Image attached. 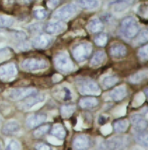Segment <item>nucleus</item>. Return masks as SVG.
Masks as SVG:
<instances>
[{
	"instance_id": "9d476101",
	"label": "nucleus",
	"mask_w": 148,
	"mask_h": 150,
	"mask_svg": "<svg viewBox=\"0 0 148 150\" xmlns=\"http://www.w3.org/2000/svg\"><path fill=\"white\" fill-rule=\"evenodd\" d=\"M130 122L135 131H145L148 127V122L141 114H134L130 117Z\"/></svg>"
},
{
	"instance_id": "4be33fe9",
	"label": "nucleus",
	"mask_w": 148,
	"mask_h": 150,
	"mask_svg": "<svg viewBox=\"0 0 148 150\" xmlns=\"http://www.w3.org/2000/svg\"><path fill=\"white\" fill-rule=\"evenodd\" d=\"M135 140L136 142L145 147H147L148 145V132L145 131H135Z\"/></svg>"
},
{
	"instance_id": "ea45409f",
	"label": "nucleus",
	"mask_w": 148,
	"mask_h": 150,
	"mask_svg": "<svg viewBox=\"0 0 148 150\" xmlns=\"http://www.w3.org/2000/svg\"><path fill=\"white\" fill-rule=\"evenodd\" d=\"M64 91L65 92L64 100H71L72 99V93H71V91H70V90L68 88L65 87H64Z\"/></svg>"
},
{
	"instance_id": "393cba45",
	"label": "nucleus",
	"mask_w": 148,
	"mask_h": 150,
	"mask_svg": "<svg viewBox=\"0 0 148 150\" xmlns=\"http://www.w3.org/2000/svg\"><path fill=\"white\" fill-rule=\"evenodd\" d=\"M76 2L80 7L85 9H95L100 6L98 0H76Z\"/></svg>"
},
{
	"instance_id": "a211bd4d",
	"label": "nucleus",
	"mask_w": 148,
	"mask_h": 150,
	"mask_svg": "<svg viewBox=\"0 0 148 150\" xmlns=\"http://www.w3.org/2000/svg\"><path fill=\"white\" fill-rule=\"evenodd\" d=\"M127 49L125 45L122 44H115L111 46L110 54L115 58H120L126 56Z\"/></svg>"
},
{
	"instance_id": "0eeeda50",
	"label": "nucleus",
	"mask_w": 148,
	"mask_h": 150,
	"mask_svg": "<svg viewBox=\"0 0 148 150\" xmlns=\"http://www.w3.org/2000/svg\"><path fill=\"white\" fill-rule=\"evenodd\" d=\"M129 142L128 137L125 136H116L110 138L103 143L107 150H118L127 146Z\"/></svg>"
},
{
	"instance_id": "72a5a7b5",
	"label": "nucleus",
	"mask_w": 148,
	"mask_h": 150,
	"mask_svg": "<svg viewBox=\"0 0 148 150\" xmlns=\"http://www.w3.org/2000/svg\"><path fill=\"white\" fill-rule=\"evenodd\" d=\"M20 144L18 140L15 139L11 140L6 146V150H20Z\"/></svg>"
},
{
	"instance_id": "39448f33",
	"label": "nucleus",
	"mask_w": 148,
	"mask_h": 150,
	"mask_svg": "<svg viewBox=\"0 0 148 150\" xmlns=\"http://www.w3.org/2000/svg\"><path fill=\"white\" fill-rule=\"evenodd\" d=\"M37 94L38 90L34 88H16L9 90L7 93V97L13 100H20Z\"/></svg>"
},
{
	"instance_id": "c03bdc74",
	"label": "nucleus",
	"mask_w": 148,
	"mask_h": 150,
	"mask_svg": "<svg viewBox=\"0 0 148 150\" xmlns=\"http://www.w3.org/2000/svg\"><path fill=\"white\" fill-rule=\"evenodd\" d=\"M62 76L58 74H56L53 77V80L54 82H58L60 81L62 79Z\"/></svg>"
},
{
	"instance_id": "f704fd0d",
	"label": "nucleus",
	"mask_w": 148,
	"mask_h": 150,
	"mask_svg": "<svg viewBox=\"0 0 148 150\" xmlns=\"http://www.w3.org/2000/svg\"><path fill=\"white\" fill-rule=\"evenodd\" d=\"M11 57V52L8 48H0V61L6 60Z\"/></svg>"
},
{
	"instance_id": "4c0bfd02",
	"label": "nucleus",
	"mask_w": 148,
	"mask_h": 150,
	"mask_svg": "<svg viewBox=\"0 0 148 150\" xmlns=\"http://www.w3.org/2000/svg\"><path fill=\"white\" fill-rule=\"evenodd\" d=\"M60 1L61 0H48L46 2V6L48 8L53 9L59 5Z\"/></svg>"
},
{
	"instance_id": "49530a36",
	"label": "nucleus",
	"mask_w": 148,
	"mask_h": 150,
	"mask_svg": "<svg viewBox=\"0 0 148 150\" xmlns=\"http://www.w3.org/2000/svg\"><path fill=\"white\" fill-rule=\"evenodd\" d=\"M145 95H146V96H148V89H147V88L145 90Z\"/></svg>"
},
{
	"instance_id": "412c9836",
	"label": "nucleus",
	"mask_w": 148,
	"mask_h": 150,
	"mask_svg": "<svg viewBox=\"0 0 148 150\" xmlns=\"http://www.w3.org/2000/svg\"><path fill=\"white\" fill-rule=\"evenodd\" d=\"M98 104V100L93 97L84 98L80 99L79 102V106L82 109L92 108L97 106Z\"/></svg>"
},
{
	"instance_id": "bb28decb",
	"label": "nucleus",
	"mask_w": 148,
	"mask_h": 150,
	"mask_svg": "<svg viewBox=\"0 0 148 150\" xmlns=\"http://www.w3.org/2000/svg\"><path fill=\"white\" fill-rule=\"evenodd\" d=\"M129 127V121L127 120H119L114 122L113 128L116 132L122 133L126 131Z\"/></svg>"
},
{
	"instance_id": "c9c22d12",
	"label": "nucleus",
	"mask_w": 148,
	"mask_h": 150,
	"mask_svg": "<svg viewBox=\"0 0 148 150\" xmlns=\"http://www.w3.org/2000/svg\"><path fill=\"white\" fill-rule=\"evenodd\" d=\"M138 55L141 60L144 61L148 60V45H145L139 49L138 51Z\"/></svg>"
},
{
	"instance_id": "58836bf2",
	"label": "nucleus",
	"mask_w": 148,
	"mask_h": 150,
	"mask_svg": "<svg viewBox=\"0 0 148 150\" xmlns=\"http://www.w3.org/2000/svg\"><path fill=\"white\" fill-rule=\"evenodd\" d=\"M37 150H52V148L44 143L37 144L36 146Z\"/></svg>"
},
{
	"instance_id": "f8f14e48",
	"label": "nucleus",
	"mask_w": 148,
	"mask_h": 150,
	"mask_svg": "<svg viewBox=\"0 0 148 150\" xmlns=\"http://www.w3.org/2000/svg\"><path fill=\"white\" fill-rule=\"evenodd\" d=\"M47 115L45 114L39 113L29 115L26 119V125L29 128H35L46 120Z\"/></svg>"
},
{
	"instance_id": "6ab92c4d",
	"label": "nucleus",
	"mask_w": 148,
	"mask_h": 150,
	"mask_svg": "<svg viewBox=\"0 0 148 150\" xmlns=\"http://www.w3.org/2000/svg\"><path fill=\"white\" fill-rule=\"evenodd\" d=\"M45 99V95L37 94L33 96H30V98L27 99L23 105V106L26 109L31 108L37 104L43 102Z\"/></svg>"
},
{
	"instance_id": "9b49d317",
	"label": "nucleus",
	"mask_w": 148,
	"mask_h": 150,
	"mask_svg": "<svg viewBox=\"0 0 148 150\" xmlns=\"http://www.w3.org/2000/svg\"><path fill=\"white\" fill-rule=\"evenodd\" d=\"M73 144L76 150H85L91 146L92 141L89 136L79 134L74 138Z\"/></svg>"
},
{
	"instance_id": "2f4dec72",
	"label": "nucleus",
	"mask_w": 148,
	"mask_h": 150,
	"mask_svg": "<svg viewBox=\"0 0 148 150\" xmlns=\"http://www.w3.org/2000/svg\"><path fill=\"white\" fill-rule=\"evenodd\" d=\"M94 42L98 46L104 47L107 44L108 37L105 34H100L95 38Z\"/></svg>"
},
{
	"instance_id": "f257e3e1",
	"label": "nucleus",
	"mask_w": 148,
	"mask_h": 150,
	"mask_svg": "<svg viewBox=\"0 0 148 150\" xmlns=\"http://www.w3.org/2000/svg\"><path fill=\"white\" fill-rule=\"evenodd\" d=\"M56 68L64 73H69L74 69L75 66L68 53L64 52L58 53L54 59Z\"/></svg>"
},
{
	"instance_id": "c756f323",
	"label": "nucleus",
	"mask_w": 148,
	"mask_h": 150,
	"mask_svg": "<svg viewBox=\"0 0 148 150\" xmlns=\"http://www.w3.org/2000/svg\"><path fill=\"white\" fill-rule=\"evenodd\" d=\"M48 12L42 7H38L33 11L34 16L38 20H43L48 16Z\"/></svg>"
},
{
	"instance_id": "37998d69",
	"label": "nucleus",
	"mask_w": 148,
	"mask_h": 150,
	"mask_svg": "<svg viewBox=\"0 0 148 150\" xmlns=\"http://www.w3.org/2000/svg\"><path fill=\"white\" fill-rule=\"evenodd\" d=\"M112 131V128H111V127L110 125H107L106 126L104 127H102L101 128V131L102 133H104V132H106L105 134H109Z\"/></svg>"
},
{
	"instance_id": "20e7f679",
	"label": "nucleus",
	"mask_w": 148,
	"mask_h": 150,
	"mask_svg": "<svg viewBox=\"0 0 148 150\" xmlns=\"http://www.w3.org/2000/svg\"><path fill=\"white\" fill-rule=\"evenodd\" d=\"M78 7L73 4H68L61 6L53 13L52 17L60 20H66L72 18L77 13Z\"/></svg>"
},
{
	"instance_id": "aec40b11",
	"label": "nucleus",
	"mask_w": 148,
	"mask_h": 150,
	"mask_svg": "<svg viewBox=\"0 0 148 150\" xmlns=\"http://www.w3.org/2000/svg\"><path fill=\"white\" fill-rule=\"evenodd\" d=\"M104 28V24L100 19H93L88 23V29L92 33L102 31Z\"/></svg>"
},
{
	"instance_id": "7c9ffc66",
	"label": "nucleus",
	"mask_w": 148,
	"mask_h": 150,
	"mask_svg": "<svg viewBox=\"0 0 148 150\" xmlns=\"http://www.w3.org/2000/svg\"><path fill=\"white\" fill-rule=\"evenodd\" d=\"M14 20L11 17L0 15V27H9L14 24Z\"/></svg>"
},
{
	"instance_id": "1a4fd4ad",
	"label": "nucleus",
	"mask_w": 148,
	"mask_h": 150,
	"mask_svg": "<svg viewBox=\"0 0 148 150\" xmlns=\"http://www.w3.org/2000/svg\"><path fill=\"white\" fill-rule=\"evenodd\" d=\"M18 74L16 66L14 63H9L0 67V79L8 80L15 77Z\"/></svg>"
},
{
	"instance_id": "6e6552de",
	"label": "nucleus",
	"mask_w": 148,
	"mask_h": 150,
	"mask_svg": "<svg viewBox=\"0 0 148 150\" xmlns=\"http://www.w3.org/2000/svg\"><path fill=\"white\" fill-rule=\"evenodd\" d=\"M22 68L34 71L43 69L48 67V62L43 59H38V58H28L24 59L21 64Z\"/></svg>"
},
{
	"instance_id": "79ce46f5",
	"label": "nucleus",
	"mask_w": 148,
	"mask_h": 150,
	"mask_svg": "<svg viewBox=\"0 0 148 150\" xmlns=\"http://www.w3.org/2000/svg\"><path fill=\"white\" fill-rule=\"evenodd\" d=\"M107 121V117L104 116V115H100L98 118V124L101 125H104L106 122Z\"/></svg>"
},
{
	"instance_id": "ddd939ff",
	"label": "nucleus",
	"mask_w": 148,
	"mask_h": 150,
	"mask_svg": "<svg viewBox=\"0 0 148 150\" xmlns=\"http://www.w3.org/2000/svg\"><path fill=\"white\" fill-rule=\"evenodd\" d=\"M65 28V25L59 21H51L45 25V31L51 34H57L63 32Z\"/></svg>"
},
{
	"instance_id": "f3484780",
	"label": "nucleus",
	"mask_w": 148,
	"mask_h": 150,
	"mask_svg": "<svg viewBox=\"0 0 148 150\" xmlns=\"http://www.w3.org/2000/svg\"><path fill=\"white\" fill-rule=\"evenodd\" d=\"M134 0H113L110 2V5L114 6V11L122 12L127 9L134 2Z\"/></svg>"
},
{
	"instance_id": "5701e85b",
	"label": "nucleus",
	"mask_w": 148,
	"mask_h": 150,
	"mask_svg": "<svg viewBox=\"0 0 148 150\" xmlns=\"http://www.w3.org/2000/svg\"><path fill=\"white\" fill-rule=\"evenodd\" d=\"M148 78V71H141L130 76L129 81L132 84H139Z\"/></svg>"
},
{
	"instance_id": "2eb2a0df",
	"label": "nucleus",
	"mask_w": 148,
	"mask_h": 150,
	"mask_svg": "<svg viewBox=\"0 0 148 150\" xmlns=\"http://www.w3.org/2000/svg\"><path fill=\"white\" fill-rule=\"evenodd\" d=\"M52 38L46 35H41L35 38L33 41V45L38 49H43L48 47L52 42Z\"/></svg>"
},
{
	"instance_id": "7ed1b4c3",
	"label": "nucleus",
	"mask_w": 148,
	"mask_h": 150,
	"mask_svg": "<svg viewBox=\"0 0 148 150\" xmlns=\"http://www.w3.org/2000/svg\"><path fill=\"white\" fill-rule=\"evenodd\" d=\"M78 88L80 94L88 95H99L101 90L98 85L89 79H82L78 81Z\"/></svg>"
},
{
	"instance_id": "a18cd8bd",
	"label": "nucleus",
	"mask_w": 148,
	"mask_h": 150,
	"mask_svg": "<svg viewBox=\"0 0 148 150\" xmlns=\"http://www.w3.org/2000/svg\"><path fill=\"white\" fill-rule=\"evenodd\" d=\"M33 1V0H23L24 2H25V3H26V4H29V3Z\"/></svg>"
},
{
	"instance_id": "e433bc0d",
	"label": "nucleus",
	"mask_w": 148,
	"mask_h": 150,
	"mask_svg": "<svg viewBox=\"0 0 148 150\" xmlns=\"http://www.w3.org/2000/svg\"><path fill=\"white\" fill-rule=\"evenodd\" d=\"M138 43L139 44H144L148 42V33L147 30L142 31L138 37Z\"/></svg>"
},
{
	"instance_id": "473e14b6",
	"label": "nucleus",
	"mask_w": 148,
	"mask_h": 150,
	"mask_svg": "<svg viewBox=\"0 0 148 150\" xmlns=\"http://www.w3.org/2000/svg\"><path fill=\"white\" fill-rule=\"evenodd\" d=\"M50 126L49 125H44L42 127H41L34 132L33 135L37 138L41 137L45 135L49 131Z\"/></svg>"
},
{
	"instance_id": "c85d7f7f",
	"label": "nucleus",
	"mask_w": 148,
	"mask_h": 150,
	"mask_svg": "<svg viewBox=\"0 0 148 150\" xmlns=\"http://www.w3.org/2000/svg\"><path fill=\"white\" fill-rule=\"evenodd\" d=\"M76 107L74 105H63L60 108V112L61 116L64 118H68L71 117L75 110Z\"/></svg>"
},
{
	"instance_id": "dca6fc26",
	"label": "nucleus",
	"mask_w": 148,
	"mask_h": 150,
	"mask_svg": "<svg viewBox=\"0 0 148 150\" xmlns=\"http://www.w3.org/2000/svg\"><path fill=\"white\" fill-rule=\"evenodd\" d=\"M127 90L126 87L125 85L119 86L115 88L110 92V95L111 99L113 100L118 102L123 100L126 96Z\"/></svg>"
},
{
	"instance_id": "f03ea898",
	"label": "nucleus",
	"mask_w": 148,
	"mask_h": 150,
	"mask_svg": "<svg viewBox=\"0 0 148 150\" xmlns=\"http://www.w3.org/2000/svg\"><path fill=\"white\" fill-rule=\"evenodd\" d=\"M121 30L125 37L132 38L135 37L139 33V27L135 19L133 17L129 16L122 20Z\"/></svg>"
},
{
	"instance_id": "cd10ccee",
	"label": "nucleus",
	"mask_w": 148,
	"mask_h": 150,
	"mask_svg": "<svg viewBox=\"0 0 148 150\" xmlns=\"http://www.w3.org/2000/svg\"><path fill=\"white\" fill-rule=\"evenodd\" d=\"M119 81V78L115 76H107L102 80V84L105 89H108L114 86Z\"/></svg>"
},
{
	"instance_id": "423d86ee",
	"label": "nucleus",
	"mask_w": 148,
	"mask_h": 150,
	"mask_svg": "<svg viewBox=\"0 0 148 150\" xmlns=\"http://www.w3.org/2000/svg\"><path fill=\"white\" fill-rule=\"evenodd\" d=\"M92 46L89 43H82L74 47L72 53L74 58L78 62L86 60L92 53Z\"/></svg>"
},
{
	"instance_id": "b1692460",
	"label": "nucleus",
	"mask_w": 148,
	"mask_h": 150,
	"mask_svg": "<svg viewBox=\"0 0 148 150\" xmlns=\"http://www.w3.org/2000/svg\"><path fill=\"white\" fill-rule=\"evenodd\" d=\"M107 59L106 53L104 51H98L96 52L91 59V65L94 67L99 66L103 64Z\"/></svg>"
},
{
	"instance_id": "a19ab883",
	"label": "nucleus",
	"mask_w": 148,
	"mask_h": 150,
	"mask_svg": "<svg viewBox=\"0 0 148 150\" xmlns=\"http://www.w3.org/2000/svg\"><path fill=\"white\" fill-rule=\"evenodd\" d=\"M41 26L39 25V24H33V25H31L28 27V28L29 30L31 31H33V32H37V31H39L40 30H41Z\"/></svg>"
},
{
	"instance_id": "4468645a",
	"label": "nucleus",
	"mask_w": 148,
	"mask_h": 150,
	"mask_svg": "<svg viewBox=\"0 0 148 150\" xmlns=\"http://www.w3.org/2000/svg\"><path fill=\"white\" fill-rule=\"evenodd\" d=\"M20 129V124L16 121H10L2 127V133L6 136L12 135Z\"/></svg>"
},
{
	"instance_id": "a878e982",
	"label": "nucleus",
	"mask_w": 148,
	"mask_h": 150,
	"mask_svg": "<svg viewBox=\"0 0 148 150\" xmlns=\"http://www.w3.org/2000/svg\"><path fill=\"white\" fill-rule=\"evenodd\" d=\"M51 133L58 139H64L66 135V132L61 124H56L53 125Z\"/></svg>"
},
{
	"instance_id": "de8ad7c7",
	"label": "nucleus",
	"mask_w": 148,
	"mask_h": 150,
	"mask_svg": "<svg viewBox=\"0 0 148 150\" xmlns=\"http://www.w3.org/2000/svg\"><path fill=\"white\" fill-rule=\"evenodd\" d=\"M0 150H2V145L1 142H0Z\"/></svg>"
}]
</instances>
